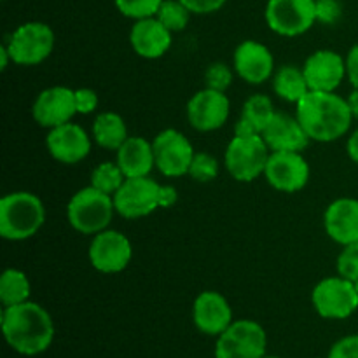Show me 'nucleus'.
Listing matches in <instances>:
<instances>
[{"mask_svg":"<svg viewBox=\"0 0 358 358\" xmlns=\"http://www.w3.org/2000/svg\"><path fill=\"white\" fill-rule=\"evenodd\" d=\"M31 114L42 128L52 129L66 124L77 114L76 91L65 86L48 87L35 98Z\"/></svg>","mask_w":358,"mask_h":358,"instance_id":"14","label":"nucleus"},{"mask_svg":"<svg viewBox=\"0 0 358 358\" xmlns=\"http://www.w3.org/2000/svg\"><path fill=\"white\" fill-rule=\"evenodd\" d=\"M129 42L133 51L145 59L161 58L171 48V31L154 17L138 20L129 31Z\"/></svg>","mask_w":358,"mask_h":358,"instance_id":"21","label":"nucleus"},{"mask_svg":"<svg viewBox=\"0 0 358 358\" xmlns=\"http://www.w3.org/2000/svg\"><path fill=\"white\" fill-rule=\"evenodd\" d=\"M266 145L273 152H301L310 143V136L297 117L276 112L266 129L262 131Z\"/></svg>","mask_w":358,"mask_h":358,"instance_id":"20","label":"nucleus"},{"mask_svg":"<svg viewBox=\"0 0 358 358\" xmlns=\"http://www.w3.org/2000/svg\"><path fill=\"white\" fill-rule=\"evenodd\" d=\"M311 301L317 313L329 320H345L358 310L355 283L343 276H331L317 283Z\"/></svg>","mask_w":358,"mask_h":358,"instance_id":"10","label":"nucleus"},{"mask_svg":"<svg viewBox=\"0 0 358 358\" xmlns=\"http://www.w3.org/2000/svg\"><path fill=\"white\" fill-rule=\"evenodd\" d=\"M338 275L350 282L358 280V241L346 245L338 257Z\"/></svg>","mask_w":358,"mask_h":358,"instance_id":"32","label":"nucleus"},{"mask_svg":"<svg viewBox=\"0 0 358 358\" xmlns=\"http://www.w3.org/2000/svg\"><path fill=\"white\" fill-rule=\"evenodd\" d=\"M94 142L107 150H119L128 140V128L124 119L115 112H101L93 122Z\"/></svg>","mask_w":358,"mask_h":358,"instance_id":"24","label":"nucleus"},{"mask_svg":"<svg viewBox=\"0 0 358 358\" xmlns=\"http://www.w3.org/2000/svg\"><path fill=\"white\" fill-rule=\"evenodd\" d=\"M353 283H355V289H357V292H358V280H357V282H353Z\"/></svg>","mask_w":358,"mask_h":358,"instance_id":"42","label":"nucleus"},{"mask_svg":"<svg viewBox=\"0 0 358 358\" xmlns=\"http://www.w3.org/2000/svg\"><path fill=\"white\" fill-rule=\"evenodd\" d=\"M2 332L14 352L24 357H35L52 345L55 324L51 315L41 304L27 301L3 308Z\"/></svg>","mask_w":358,"mask_h":358,"instance_id":"2","label":"nucleus"},{"mask_svg":"<svg viewBox=\"0 0 358 358\" xmlns=\"http://www.w3.org/2000/svg\"><path fill=\"white\" fill-rule=\"evenodd\" d=\"M30 292V282L23 271L10 268L2 273V276H0V301H2L3 308L27 303Z\"/></svg>","mask_w":358,"mask_h":358,"instance_id":"26","label":"nucleus"},{"mask_svg":"<svg viewBox=\"0 0 358 358\" xmlns=\"http://www.w3.org/2000/svg\"><path fill=\"white\" fill-rule=\"evenodd\" d=\"M191 14V10L180 0H164L157 10L156 17L173 34V31H180L187 27Z\"/></svg>","mask_w":358,"mask_h":358,"instance_id":"29","label":"nucleus"},{"mask_svg":"<svg viewBox=\"0 0 358 358\" xmlns=\"http://www.w3.org/2000/svg\"><path fill=\"white\" fill-rule=\"evenodd\" d=\"M49 154L65 164H77L86 159L91 150V140L84 128L73 122L56 126L45 138Z\"/></svg>","mask_w":358,"mask_h":358,"instance_id":"18","label":"nucleus"},{"mask_svg":"<svg viewBox=\"0 0 358 358\" xmlns=\"http://www.w3.org/2000/svg\"><path fill=\"white\" fill-rule=\"evenodd\" d=\"M9 59H10V62H13V58H10V55H9V51H7V48H6V45H2V48H0V69L6 70L7 69V63H9Z\"/></svg>","mask_w":358,"mask_h":358,"instance_id":"41","label":"nucleus"},{"mask_svg":"<svg viewBox=\"0 0 358 358\" xmlns=\"http://www.w3.org/2000/svg\"><path fill=\"white\" fill-rule=\"evenodd\" d=\"M346 149H348V156L353 163L358 164V129L352 133V136L348 138V143H346Z\"/></svg>","mask_w":358,"mask_h":358,"instance_id":"39","label":"nucleus"},{"mask_svg":"<svg viewBox=\"0 0 358 358\" xmlns=\"http://www.w3.org/2000/svg\"><path fill=\"white\" fill-rule=\"evenodd\" d=\"M346 100H348L350 108H352L353 117L358 119V90H353L352 94H350V96L346 98Z\"/></svg>","mask_w":358,"mask_h":358,"instance_id":"40","label":"nucleus"},{"mask_svg":"<svg viewBox=\"0 0 358 358\" xmlns=\"http://www.w3.org/2000/svg\"><path fill=\"white\" fill-rule=\"evenodd\" d=\"M77 114H91L98 107V94L90 87H80L76 91Z\"/></svg>","mask_w":358,"mask_h":358,"instance_id":"36","label":"nucleus"},{"mask_svg":"<svg viewBox=\"0 0 358 358\" xmlns=\"http://www.w3.org/2000/svg\"><path fill=\"white\" fill-rule=\"evenodd\" d=\"M192 320L199 332L219 338L233 324V310L222 294L215 290H205L196 297L192 306Z\"/></svg>","mask_w":358,"mask_h":358,"instance_id":"17","label":"nucleus"},{"mask_svg":"<svg viewBox=\"0 0 358 358\" xmlns=\"http://www.w3.org/2000/svg\"><path fill=\"white\" fill-rule=\"evenodd\" d=\"M189 175L198 182H210L219 175V163L210 154L196 152L191 168H189Z\"/></svg>","mask_w":358,"mask_h":358,"instance_id":"31","label":"nucleus"},{"mask_svg":"<svg viewBox=\"0 0 358 358\" xmlns=\"http://www.w3.org/2000/svg\"><path fill=\"white\" fill-rule=\"evenodd\" d=\"M192 14H210L219 10L227 0H180Z\"/></svg>","mask_w":358,"mask_h":358,"instance_id":"37","label":"nucleus"},{"mask_svg":"<svg viewBox=\"0 0 358 358\" xmlns=\"http://www.w3.org/2000/svg\"><path fill=\"white\" fill-rule=\"evenodd\" d=\"M329 358H358V334L346 336L334 343L329 352Z\"/></svg>","mask_w":358,"mask_h":358,"instance_id":"35","label":"nucleus"},{"mask_svg":"<svg viewBox=\"0 0 358 358\" xmlns=\"http://www.w3.org/2000/svg\"><path fill=\"white\" fill-rule=\"evenodd\" d=\"M268 159L269 147L262 135H234L226 150V168L238 182H252L264 175Z\"/></svg>","mask_w":358,"mask_h":358,"instance_id":"7","label":"nucleus"},{"mask_svg":"<svg viewBox=\"0 0 358 358\" xmlns=\"http://www.w3.org/2000/svg\"><path fill=\"white\" fill-rule=\"evenodd\" d=\"M268 336L261 324L238 320L217 338L215 358H264Z\"/></svg>","mask_w":358,"mask_h":358,"instance_id":"8","label":"nucleus"},{"mask_svg":"<svg viewBox=\"0 0 358 358\" xmlns=\"http://www.w3.org/2000/svg\"><path fill=\"white\" fill-rule=\"evenodd\" d=\"M273 90L278 94L280 98H283L289 103H299L306 93L310 91L306 83V77L304 72L297 66L285 65L275 73V79H273Z\"/></svg>","mask_w":358,"mask_h":358,"instance_id":"25","label":"nucleus"},{"mask_svg":"<svg viewBox=\"0 0 358 358\" xmlns=\"http://www.w3.org/2000/svg\"><path fill=\"white\" fill-rule=\"evenodd\" d=\"M264 175L276 191L297 192L310 180V164L301 152H271Z\"/></svg>","mask_w":358,"mask_h":358,"instance_id":"13","label":"nucleus"},{"mask_svg":"<svg viewBox=\"0 0 358 358\" xmlns=\"http://www.w3.org/2000/svg\"><path fill=\"white\" fill-rule=\"evenodd\" d=\"M264 358H280V357H268V355H266Z\"/></svg>","mask_w":358,"mask_h":358,"instance_id":"43","label":"nucleus"},{"mask_svg":"<svg viewBox=\"0 0 358 358\" xmlns=\"http://www.w3.org/2000/svg\"><path fill=\"white\" fill-rule=\"evenodd\" d=\"M177 201V189L159 185L149 177L126 178L114 194L115 212L124 219L147 217L157 208H170Z\"/></svg>","mask_w":358,"mask_h":358,"instance_id":"3","label":"nucleus"},{"mask_svg":"<svg viewBox=\"0 0 358 358\" xmlns=\"http://www.w3.org/2000/svg\"><path fill=\"white\" fill-rule=\"evenodd\" d=\"M55 31L41 21H28L17 27L6 44L13 63L23 66L38 65L55 49Z\"/></svg>","mask_w":358,"mask_h":358,"instance_id":"6","label":"nucleus"},{"mask_svg":"<svg viewBox=\"0 0 358 358\" xmlns=\"http://www.w3.org/2000/svg\"><path fill=\"white\" fill-rule=\"evenodd\" d=\"M124 180L126 175L122 173L119 164L108 163V161L94 168L93 173H91V185H93L94 189H98V191L112 196V198H114L115 192L122 187Z\"/></svg>","mask_w":358,"mask_h":358,"instance_id":"28","label":"nucleus"},{"mask_svg":"<svg viewBox=\"0 0 358 358\" xmlns=\"http://www.w3.org/2000/svg\"><path fill=\"white\" fill-rule=\"evenodd\" d=\"M117 164L126 178L149 177L156 166L152 143L142 136H128L117 150Z\"/></svg>","mask_w":358,"mask_h":358,"instance_id":"23","label":"nucleus"},{"mask_svg":"<svg viewBox=\"0 0 358 358\" xmlns=\"http://www.w3.org/2000/svg\"><path fill=\"white\" fill-rule=\"evenodd\" d=\"M264 16L275 34L297 37L317 21V0H268Z\"/></svg>","mask_w":358,"mask_h":358,"instance_id":"9","label":"nucleus"},{"mask_svg":"<svg viewBox=\"0 0 358 358\" xmlns=\"http://www.w3.org/2000/svg\"><path fill=\"white\" fill-rule=\"evenodd\" d=\"M303 72L310 91L334 93L346 77V59L331 49H320L308 56Z\"/></svg>","mask_w":358,"mask_h":358,"instance_id":"16","label":"nucleus"},{"mask_svg":"<svg viewBox=\"0 0 358 358\" xmlns=\"http://www.w3.org/2000/svg\"><path fill=\"white\" fill-rule=\"evenodd\" d=\"M164 0H115V7L122 16L138 21L156 16Z\"/></svg>","mask_w":358,"mask_h":358,"instance_id":"30","label":"nucleus"},{"mask_svg":"<svg viewBox=\"0 0 358 358\" xmlns=\"http://www.w3.org/2000/svg\"><path fill=\"white\" fill-rule=\"evenodd\" d=\"M133 248L128 238L119 231L105 229L94 234L90 245V262L96 271L121 273L131 261Z\"/></svg>","mask_w":358,"mask_h":358,"instance_id":"12","label":"nucleus"},{"mask_svg":"<svg viewBox=\"0 0 358 358\" xmlns=\"http://www.w3.org/2000/svg\"><path fill=\"white\" fill-rule=\"evenodd\" d=\"M276 112L275 108H273L269 96H266V94H254V96H250L245 101L241 119L247 121L259 135H262V131H264L266 126L271 122Z\"/></svg>","mask_w":358,"mask_h":358,"instance_id":"27","label":"nucleus"},{"mask_svg":"<svg viewBox=\"0 0 358 358\" xmlns=\"http://www.w3.org/2000/svg\"><path fill=\"white\" fill-rule=\"evenodd\" d=\"M231 103L222 91H198L187 103V119L198 131H215L226 124L229 117Z\"/></svg>","mask_w":358,"mask_h":358,"instance_id":"15","label":"nucleus"},{"mask_svg":"<svg viewBox=\"0 0 358 358\" xmlns=\"http://www.w3.org/2000/svg\"><path fill=\"white\" fill-rule=\"evenodd\" d=\"M44 220V203L31 192H10L0 199V236L3 240H28L38 233Z\"/></svg>","mask_w":358,"mask_h":358,"instance_id":"4","label":"nucleus"},{"mask_svg":"<svg viewBox=\"0 0 358 358\" xmlns=\"http://www.w3.org/2000/svg\"><path fill=\"white\" fill-rule=\"evenodd\" d=\"M325 231L336 243L352 245L358 241V199L339 198L327 206L324 215Z\"/></svg>","mask_w":358,"mask_h":358,"instance_id":"22","label":"nucleus"},{"mask_svg":"<svg viewBox=\"0 0 358 358\" xmlns=\"http://www.w3.org/2000/svg\"><path fill=\"white\" fill-rule=\"evenodd\" d=\"M114 212V198L98 191L93 185L76 192L66 205V219L70 226L83 234H98L107 229Z\"/></svg>","mask_w":358,"mask_h":358,"instance_id":"5","label":"nucleus"},{"mask_svg":"<svg viewBox=\"0 0 358 358\" xmlns=\"http://www.w3.org/2000/svg\"><path fill=\"white\" fill-rule=\"evenodd\" d=\"M346 77L352 83L353 90H358V44L353 45L346 56Z\"/></svg>","mask_w":358,"mask_h":358,"instance_id":"38","label":"nucleus"},{"mask_svg":"<svg viewBox=\"0 0 358 358\" xmlns=\"http://www.w3.org/2000/svg\"><path fill=\"white\" fill-rule=\"evenodd\" d=\"M343 7L339 0H317V21L334 24L341 20Z\"/></svg>","mask_w":358,"mask_h":358,"instance_id":"34","label":"nucleus"},{"mask_svg":"<svg viewBox=\"0 0 358 358\" xmlns=\"http://www.w3.org/2000/svg\"><path fill=\"white\" fill-rule=\"evenodd\" d=\"M205 83L206 87H210V90L226 93V90L231 86V83H233V72H231L229 66L224 65V63H213V65L208 66V70H206Z\"/></svg>","mask_w":358,"mask_h":358,"instance_id":"33","label":"nucleus"},{"mask_svg":"<svg viewBox=\"0 0 358 358\" xmlns=\"http://www.w3.org/2000/svg\"><path fill=\"white\" fill-rule=\"evenodd\" d=\"M152 147L156 168L164 177H182L189 173L196 150L180 131L164 129L154 138Z\"/></svg>","mask_w":358,"mask_h":358,"instance_id":"11","label":"nucleus"},{"mask_svg":"<svg viewBox=\"0 0 358 358\" xmlns=\"http://www.w3.org/2000/svg\"><path fill=\"white\" fill-rule=\"evenodd\" d=\"M275 59L264 44L243 41L234 51V70L248 84H262L271 77Z\"/></svg>","mask_w":358,"mask_h":358,"instance_id":"19","label":"nucleus"},{"mask_svg":"<svg viewBox=\"0 0 358 358\" xmlns=\"http://www.w3.org/2000/svg\"><path fill=\"white\" fill-rule=\"evenodd\" d=\"M296 117L310 140L322 143L345 136L355 119L348 100L336 94V91H308L306 96L297 103Z\"/></svg>","mask_w":358,"mask_h":358,"instance_id":"1","label":"nucleus"}]
</instances>
